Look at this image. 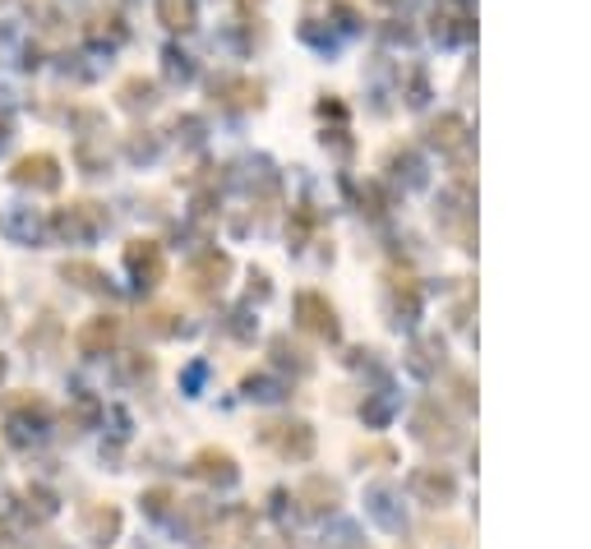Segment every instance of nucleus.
<instances>
[{"mask_svg": "<svg viewBox=\"0 0 591 549\" xmlns=\"http://www.w3.org/2000/svg\"><path fill=\"white\" fill-rule=\"evenodd\" d=\"M116 337H121V319L116 314H97V319H88L84 328H79V351L84 356H107L111 347H116Z\"/></svg>", "mask_w": 591, "mask_h": 549, "instance_id": "f257e3e1", "label": "nucleus"}, {"mask_svg": "<svg viewBox=\"0 0 591 549\" xmlns=\"http://www.w3.org/2000/svg\"><path fill=\"white\" fill-rule=\"evenodd\" d=\"M56 227H61V236H70V240H88L107 227V217H102L97 203H70V208L56 217Z\"/></svg>", "mask_w": 591, "mask_h": 549, "instance_id": "f03ea898", "label": "nucleus"}, {"mask_svg": "<svg viewBox=\"0 0 591 549\" xmlns=\"http://www.w3.org/2000/svg\"><path fill=\"white\" fill-rule=\"evenodd\" d=\"M125 263H130V273L144 282V287H157L162 273H167V263H162V250H157L153 240H134L130 250H125Z\"/></svg>", "mask_w": 591, "mask_h": 549, "instance_id": "7ed1b4c3", "label": "nucleus"}, {"mask_svg": "<svg viewBox=\"0 0 591 549\" xmlns=\"http://www.w3.org/2000/svg\"><path fill=\"white\" fill-rule=\"evenodd\" d=\"M14 180H19V185H37V190H56V185H61V171H56V157H47V153L24 157V162L14 167Z\"/></svg>", "mask_w": 591, "mask_h": 549, "instance_id": "20e7f679", "label": "nucleus"}, {"mask_svg": "<svg viewBox=\"0 0 591 549\" xmlns=\"http://www.w3.org/2000/svg\"><path fill=\"white\" fill-rule=\"evenodd\" d=\"M296 310H301V323L310 328V333H324V337L338 333V319H333V310H328L319 296H301L296 300Z\"/></svg>", "mask_w": 591, "mask_h": 549, "instance_id": "39448f33", "label": "nucleus"}, {"mask_svg": "<svg viewBox=\"0 0 591 549\" xmlns=\"http://www.w3.org/2000/svg\"><path fill=\"white\" fill-rule=\"evenodd\" d=\"M157 19L167 28H190L194 24V0H157Z\"/></svg>", "mask_w": 591, "mask_h": 549, "instance_id": "423d86ee", "label": "nucleus"}, {"mask_svg": "<svg viewBox=\"0 0 591 549\" xmlns=\"http://www.w3.org/2000/svg\"><path fill=\"white\" fill-rule=\"evenodd\" d=\"M116 526H121V513H116V508H97V513H88V531H93L97 540L116 536Z\"/></svg>", "mask_w": 591, "mask_h": 549, "instance_id": "0eeeda50", "label": "nucleus"}, {"mask_svg": "<svg viewBox=\"0 0 591 549\" xmlns=\"http://www.w3.org/2000/svg\"><path fill=\"white\" fill-rule=\"evenodd\" d=\"M65 277H74V282H79L84 291H97V287H102V273H97L93 263H65Z\"/></svg>", "mask_w": 591, "mask_h": 549, "instance_id": "6e6552de", "label": "nucleus"}, {"mask_svg": "<svg viewBox=\"0 0 591 549\" xmlns=\"http://www.w3.org/2000/svg\"><path fill=\"white\" fill-rule=\"evenodd\" d=\"M199 471H204V476L231 480V457L227 453H199Z\"/></svg>", "mask_w": 591, "mask_h": 549, "instance_id": "1a4fd4ad", "label": "nucleus"}]
</instances>
